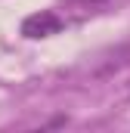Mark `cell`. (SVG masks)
I'll return each instance as SVG.
<instances>
[{
    "instance_id": "6da1fadb",
    "label": "cell",
    "mask_w": 130,
    "mask_h": 133,
    "mask_svg": "<svg viewBox=\"0 0 130 133\" xmlns=\"http://www.w3.org/2000/svg\"><path fill=\"white\" fill-rule=\"evenodd\" d=\"M62 25H65V22L53 12V9H40V12H34V16H28V19L22 22V34L31 37V40H37V37L59 34V31H62Z\"/></svg>"
}]
</instances>
